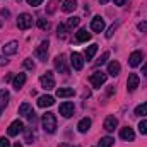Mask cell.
Here are the masks:
<instances>
[{"label": "cell", "instance_id": "cell-1", "mask_svg": "<svg viewBox=\"0 0 147 147\" xmlns=\"http://www.w3.org/2000/svg\"><path fill=\"white\" fill-rule=\"evenodd\" d=\"M41 123H43L45 132H48V134H53V132L57 130V118H55V115H53V113H50V111L43 115Z\"/></svg>", "mask_w": 147, "mask_h": 147}, {"label": "cell", "instance_id": "cell-2", "mask_svg": "<svg viewBox=\"0 0 147 147\" xmlns=\"http://www.w3.org/2000/svg\"><path fill=\"white\" fill-rule=\"evenodd\" d=\"M41 87L50 91L55 87V79H53V72H45L41 75Z\"/></svg>", "mask_w": 147, "mask_h": 147}, {"label": "cell", "instance_id": "cell-3", "mask_svg": "<svg viewBox=\"0 0 147 147\" xmlns=\"http://www.w3.org/2000/svg\"><path fill=\"white\" fill-rule=\"evenodd\" d=\"M33 26V17L29 16V14H21L19 17H17V28L19 29H29Z\"/></svg>", "mask_w": 147, "mask_h": 147}, {"label": "cell", "instance_id": "cell-4", "mask_svg": "<svg viewBox=\"0 0 147 147\" xmlns=\"http://www.w3.org/2000/svg\"><path fill=\"white\" fill-rule=\"evenodd\" d=\"M91 84L94 86V87H101L105 82H106V74L101 72V70H96L94 74H91Z\"/></svg>", "mask_w": 147, "mask_h": 147}, {"label": "cell", "instance_id": "cell-5", "mask_svg": "<svg viewBox=\"0 0 147 147\" xmlns=\"http://www.w3.org/2000/svg\"><path fill=\"white\" fill-rule=\"evenodd\" d=\"M22 130H24V125H22V121L16 120V121H12V123L9 125V128H7V134H9L10 137H16V135H19Z\"/></svg>", "mask_w": 147, "mask_h": 147}, {"label": "cell", "instance_id": "cell-6", "mask_svg": "<svg viewBox=\"0 0 147 147\" xmlns=\"http://www.w3.org/2000/svg\"><path fill=\"white\" fill-rule=\"evenodd\" d=\"M70 63H72L74 70H82V67H84V60H82L80 53L74 51L72 55H70Z\"/></svg>", "mask_w": 147, "mask_h": 147}, {"label": "cell", "instance_id": "cell-7", "mask_svg": "<svg viewBox=\"0 0 147 147\" xmlns=\"http://www.w3.org/2000/svg\"><path fill=\"white\" fill-rule=\"evenodd\" d=\"M46 53H48V41H43V43L38 46V50L34 51V55H36L38 60L46 62Z\"/></svg>", "mask_w": 147, "mask_h": 147}, {"label": "cell", "instance_id": "cell-8", "mask_svg": "<svg viewBox=\"0 0 147 147\" xmlns=\"http://www.w3.org/2000/svg\"><path fill=\"white\" fill-rule=\"evenodd\" d=\"M139 82H140L139 75H137V74H130V75H128V80H127V89H128V92H134V91L139 87Z\"/></svg>", "mask_w": 147, "mask_h": 147}, {"label": "cell", "instance_id": "cell-9", "mask_svg": "<svg viewBox=\"0 0 147 147\" xmlns=\"http://www.w3.org/2000/svg\"><path fill=\"white\" fill-rule=\"evenodd\" d=\"M60 115L65 116V118H70L74 115V103H70V101L62 103V105H60Z\"/></svg>", "mask_w": 147, "mask_h": 147}, {"label": "cell", "instance_id": "cell-10", "mask_svg": "<svg viewBox=\"0 0 147 147\" xmlns=\"http://www.w3.org/2000/svg\"><path fill=\"white\" fill-rule=\"evenodd\" d=\"M55 69H57V72H60V74H69V69L65 65V57L63 55H58L55 58Z\"/></svg>", "mask_w": 147, "mask_h": 147}, {"label": "cell", "instance_id": "cell-11", "mask_svg": "<svg viewBox=\"0 0 147 147\" xmlns=\"http://www.w3.org/2000/svg\"><path fill=\"white\" fill-rule=\"evenodd\" d=\"M91 29L96 31V33H101V31L105 29V21H103V17L96 16V17L91 21Z\"/></svg>", "mask_w": 147, "mask_h": 147}, {"label": "cell", "instance_id": "cell-12", "mask_svg": "<svg viewBox=\"0 0 147 147\" xmlns=\"http://www.w3.org/2000/svg\"><path fill=\"white\" fill-rule=\"evenodd\" d=\"M17 50H19V43H17V41H10V43H7V45L2 48L3 55H16Z\"/></svg>", "mask_w": 147, "mask_h": 147}, {"label": "cell", "instance_id": "cell-13", "mask_svg": "<svg viewBox=\"0 0 147 147\" xmlns=\"http://www.w3.org/2000/svg\"><path fill=\"white\" fill-rule=\"evenodd\" d=\"M142 58H144V53H142V51H134V53L130 55V58H128L130 67H137V65H140Z\"/></svg>", "mask_w": 147, "mask_h": 147}, {"label": "cell", "instance_id": "cell-14", "mask_svg": "<svg viewBox=\"0 0 147 147\" xmlns=\"http://www.w3.org/2000/svg\"><path fill=\"white\" fill-rule=\"evenodd\" d=\"M24 84H26V74H17V75L14 77V80H12V86H14L16 91H19Z\"/></svg>", "mask_w": 147, "mask_h": 147}, {"label": "cell", "instance_id": "cell-15", "mask_svg": "<svg viewBox=\"0 0 147 147\" xmlns=\"http://www.w3.org/2000/svg\"><path fill=\"white\" fill-rule=\"evenodd\" d=\"M120 137H121L123 140H134V139H135V132H134L130 127H125V128L120 130Z\"/></svg>", "mask_w": 147, "mask_h": 147}, {"label": "cell", "instance_id": "cell-16", "mask_svg": "<svg viewBox=\"0 0 147 147\" xmlns=\"http://www.w3.org/2000/svg\"><path fill=\"white\" fill-rule=\"evenodd\" d=\"M116 127H118V120H116L115 116H108V118L105 120V130H106V132H113Z\"/></svg>", "mask_w": 147, "mask_h": 147}, {"label": "cell", "instance_id": "cell-17", "mask_svg": "<svg viewBox=\"0 0 147 147\" xmlns=\"http://www.w3.org/2000/svg\"><path fill=\"white\" fill-rule=\"evenodd\" d=\"M75 39L79 43H84V41H89L91 39V33H87V29H79L75 33Z\"/></svg>", "mask_w": 147, "mask_h": 147}, {"label": "cell", "instance_id": "cell-18", "mask_svg": "<svg viewBox=\"0 0 147 147\" xmlns=\"http://www.w3.org/2000/svg\"><path fill=\"white\" fill-rule=\"evenodd\" d=\"M55 103V99L51 98V96H41L39 99H38V106L39 108H46V106H51Z\"/></svg>", "mask_w": 147, "mask_h": 147}, {"label": "cell", "instance_id": "cell-19", "mask_svg": "<svg viewBox=\"0 0 147 147\" xmlns=\"http://www.w3.org/2000/svg\"><path fill=\"white\" fill-rule=\"evenodd\" d=\"M75 9H77V0H63V5H62L63 12H74Z\"/></svg>", "mask_w": 147, "mask_h": 147}, {"label": "cell", "instance_id": "cell-20", "mask_svg": "<svg viewBox=\"0 0 147 147\" xmlns=\"http://www.w3.org/2000/svg\"><path fill=\"white\" fill-rule=\"evenodd\" d=\"M77 128H79V132H80V134H86V132L91 128V120H89V118H82V120L79 121Z\"/></svg>", "mask_w": 147, "mask_h": 147}, {"label": "cell", "instance_id": "cell-21", "mask_svg": "<svg viewBox=\"0 0 147 147\" xmlns=\"http://www.w3.org/2000/svg\"><path fill=\"white\" fill-rule=\"evenodd\" d=\"M57 96H58V98H70V96H74V89L58 87V89H57Z\"/></svg>", "mask_w": 147, "mask_h": 147}, {"label": "cell", "instance_id": "cell-22", "mask_svg": "<svg viewBox=\"0 0 147 147\" xmlns=\"http://www.w3.org/2000/svg\"><path fill=\"white\" fill-rule=\"evenodd\" d=\"M7 103H9V92L2 89V91H0V115H2L3 108L7 106Z\"/></svg>", "mask_w": 147, "mask_h": 147}, {"label": "cell", "instance_id": "cell-23", "mask_svg": "<svg viewBox=\"0 0 147 147\" xmlns=\"http://www.w3.org/2000/svg\"><path fill=\"white\" fill-rule=\"evenodd\" d=\"M120 70H121V67H120V63H118V62H111L110 65H108V74L113 75V77H115V75H118Z\"/></svg>", "mask_w": 147, "mask_h": 147}, {"label": "cell", "instance_id": "cell-24", "mask_svg": "<svg viewBox=\"0 0 147 147\" xmlns=\"http://www.w3.org/2000/svg\"><path fill=\"white\" fill-rule=\"evenodd\" d=\"M96 51H98V45H91V46H87V48H86V58H87V60H92L94 55H96Z\"/></svg>", "mask_w": 147, "mask_h": 147}, {"label": "cell", "instance_id": "cell-25", "mask_svg": "<svg viewBox=\"0 0 147 147\" xmlns=\"http://www.w3.org/2000/svg\"><path fill=\"white\" fill-rule=\"evenodd\" d=\"M58 5H60V0H50V3H48V7H46V12H48V14H53Z\"/></svg>", "mask_w": 147, "mask_h": 147}, {"label": "cell", "instance_id": "cell-26", "mask_svg": "<svg viewBox=\"0 0 147 147\" xmlns=\"http://www.w3.org/2000/svg\"><path fill=\"white\" fill-rule=\"evenodd\" d=\"M135 115H137V116H146L147 115V103L139 105V106L135 108Z\"/></svg>", "mask_w": 147, "mask_h": 147}, {"label": "cell", "instance_id": "cell-27", "mask_svg": "<svg viewBox=\"0 0 147 147\" xmlns=\"http://www.w3.org/2000/svg\"><path fill=\"white\" fill-rule=\"evenodd\" d=\"M75 26H79V17H70V19H67V22H65V28H67V29H74Z\"/></svg>", "mask_w": 147, "mask_h": 147}, {"label": "cell", "instance_id": "cell-28", "mask_svg": "<svg viewBox=\"0 0 147 147\" xmlns=\"http://www.w3.org/2000/svg\"><path fill=\"white\" fill-rule=\"evenodd\" d=\"M115 144V140L111 139V137H103L101 140H99V146L98 147H111Z\"/></svg>", "mask_w": 147, "mask_h": 147}, {"label": "cell", "instance_id": "cell-29", "mask_svg": "<svg viewBox=\"0 0 147 147\" xmlns=\"http://www.w3.org/2000/svg\"><path fill=\"white\" fill-rule=\"evenodd\" d=\"M29 111H31V106H29L28 103H24V105H21V106H19V115H24V116H26Z\"/></svg>", "mask_w": 147, "mask_h": 147}, {"label": "cell", "instance_id": "cell-30", "mask_svg": "<svg viewBox=\"0 0 147 147\" xmlns=\"http://www.w3.org/2000/svg\"><path fill=\"white\" fill-rule=\"evenodd\" d=\"M139 130H140V134L147 135V120H142V121L139 123Z\"/></svg>", "mask_w": 147, "mask_h": 147}, {"label": "cell", "instance_id": "cell-31", "mask_svg": "<svg viewBox=\"0 0 147 147\" xmlns=\"http://www.w3.org/2000/svg\"><path fill=\"white\" fill-rule=\"evenodd\" d=\"M65 31H67L65 24H60V26H58V29H57V33H58V36H60V38H65Z\"/></svg>", "mask_w": 147, "mask_h": 147}, {"label": "cell", "instance_id": "cell-32", "mask_svg": "<svg viewBox=\"0 0 147 147\" xmlns=\"http://www.w3.org/2000/svg\"><path fill=\"white\" fill-rule=\"evenodd\" d=\"M118 24H120V22L116 21V22H115V24L111 26L110 29H108V33H106V38H111V36H113V33H115V29H116V26H118Z\"/></svg>", "mask_w": 147, "mask_h": 147}, {"label": "cell", "instance_id": "cell-33", "mask_svg": "<svg viewBox=\"0 0 147 147\" xmlns=\"http://www.w3.org/2000/svg\"><path fill=\"white\" fill-rule=\"evenodd\" d=\"M38 26H39L41 29H48V26H50V24H48V21H45V19H39V21H38Z\"/></svg>", "mask_w": 147, "mask_h": 147}, {"label": "cell", "instance_id": "cell-34", "mask_svg": "<svg viewBox=\"0 0 147 147\" xmlns=\"http://www.w3.org/2000/svg\"><path fill=\"white\" fill-rule=\"evenodd\" d=\"M108 57H110V53H108V51H105V53L101 55V58H99V62H98V65H103V63H105V62L108 60Z\"/></svg>", "mask_w": 147, "mask_h": 147}, {"label": "cell", "instance_id": "cell-35", "mask_svg": "<svg viewBox=\"0 0 147 147\" xmlns=\"http://www.w3.org/2000/svg\"><path fill=\"white\" fill-rule=\"evenodd\" d=\"M24 67L33 70V69H34V63H33V60H31V58H26V60H24Z\"/></svg>", "mask_w": 147, "mask_h": 147}, {"label": "cell", "instance_id": "cell-36", "mask_svg": "<svg viewBox=\"0 0 147 147\" xmlns=\"http://www.w3.org/2000/svg\"><path fill=\"white\" fill-rule=\"evenodd\" d=\"M33 139H34V137H33L31 130H26V142H28V144H33Z\"/></svg>", "mask_w": 147, "mask_h": 147}, {"label": "cell", "instance_id": "cell-37", "mask_svg": "<svg viewBox=\"0 0 147 147\" xmlns=\"http://www.w3.org/2000/svg\"><path fill=\"white\" fill-rule=\"evenodd\" d=\"M0 147H10L9 139H5V137H0Z\"/></svg>", "mask_w": 147, "mask_h": 147}, {"label": "cell", "instance_id": "cell-38", "mask_svg": "<svg viewBox=\"0 0 147 147\" xmlns=\"http://www.w3.org/2000/svg\"><path fill=\"white\" fill-rule=\"evenodd\" d=\"M41 2H43V0H28V3H29L31 7H38V5H41Z\"/></svg>", "mask_w": 147, "mask_h": 147}, {"label": "cell", "instance_id": "cell-39", "mask_svg": "<svg viewBox=\"0 0 147 147\" xmlns=\"http://www.w3.org/2000/svg\"><path fill=\"white\" fill-rule=\"evenodd\" d=\"M139 31H144V33H147V22H139Z\"/></svg>", "mask_w": 147, "mask_h": 147}, {"label": "cell", "instance_id": "cell-40", "mask_svg": "<svg viewBox=\"0 0 147 147\" xmlns=\"http://www.w3.org/2000/svg\"><path fill=\"white\" fill-rule=\"evenodd\" d=\"M113 2H115V5H125L127 0H113Z\"/></svg>", "mask_w": 147, "mask_h": 147}, {"label": "cell", "instance_id": "cell-41", "mask_svg": "<svg viewBox=\"0 0 147 147\" xmlns=\"http://www.w3.org/2000/svg\"><path fill=\"white\" fill-rule=\"evenodd\" d=\"M142 74H144V75H147V63L142 67Z\"/></svg>", "mask_w": 147, "mask_h": 147}, {"label": "cell", "instance_id": "cell-42", "mask_svg": "<svg viewBox=\"0 0 147 147\" xmlns=\"http://www.w3.org/2000/svg\"><path fill=\"white\" fill-rule=\"evenodd\" d=\"M3 63H7V60H5L3 57H0V65H3Z\"/></svg>", "mask_w": 147, "mask_h": 147}, {"label": "cell", "instance_id": "cell-43", "mask_svg": "<svg viewBox=\"0 0 147 147\" xmlns=\"http://www.w3.org/2000/svg\"><path fill=\"white\" fill-rule=\"evenodd\" d=\"M60 147H74V146H69V144H60Z\"/></svg>", "mask_w": 147, "mask_h": 147}, {"label": "cell", "instance_id": "cell-44", "mask_svg": "<svg viewBox=\"0 0 147 147\" xmlns=\"http://www.w3.org/2000/svg\"><path fill=\"white\" fill-rule=\"evenodd\" d=\"M14 147H22V146H21L19 142H16V144H14Z\"/></svg>", "mask_w": 147, "mask_h": 147}, {"label": "cell", "instance_id": "cell-45", "mask_svg": "<svg viewBox=\"0 0 147 147\" xmlns=\"http://www.w3.org/2000/svg\"><path fill=\"white\" fill-rule=\"evenodd\" d=\"M99 2H101V3H106V2H108V0H99Z\"/></svg>", "mask_w": 147, "mask_h": 147}, {"label": "cell", "instance_id": "cell-46", "mask_svg": "<svg viewBox=\"0 0 147 147\" xmlns=\"http://www.w3.org/2000/svg\"><path fill=\"white\" fill-rule=\"evenodd\" d=\"M17 2H21V0H17Z\"/></svg>", "mask_w": 147, "mask_h": 147}]
</instances>
